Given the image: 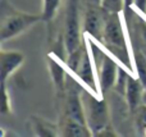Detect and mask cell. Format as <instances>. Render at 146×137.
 Returning a JSON list of instances; mask_svg holds the SVG:
<instances>
[{
  "instance_id": "obj_16",
  "label": "cell",
  "mask_w": 146,
  "mask_h": 137,
  "mask_svg": "<svg viewBox=\"0 0 146 137\" xmlns=\"http://www.w3.org/2000/svg\"><path fill=\"white\" fill-rule=\"evenodd\" d=\"M128 78H129L128 72H127L126 69H123L122 67H119L118 77H117L115 85H114V90H115L119 95H122V96L126 95V89H127V83H128Z\"/></svg>"
},
{
  "instance_id": "obj_24",
  "label": "cell",
  "mask_w": 146,
  "mask_h": 137,
  "mask_svg": "<svg viewBox=\"0 0 146 137\" xmlns=\"http://www.w3.org/2000/svg\"><path fill=\"white\" fill-rule=\"evenodd\" d=\"M144 103L146 104V90H145V94H144Z\"/></svg>"
},
{
  "instance_id": "obj_19",
  "label": "cell",
  "mask_w": 146,
  "mask_h": 137,
  "mask_svg": "<svg viewBox=\"0 0 146 137\" xmlns=\"http://www.w3.org/2000/svg\"><path fill=\"white\" fill-rule=\"evenodd\" d=\"M1 90H3V101H1V113L3 114H8L10 113V99L8 96L7 92V83H1Z\"/></svg>"
},
{
  "instance_id": "obj_22",
  "label": "cell",
  "mask_w": 146,
  "mask_h": 137,
  "mask_svg": "<svg viewBox=\"0 0 146 137\" xmlns=\"http://www.w3.org/2000/svg\"><path fill=\"white\" fill-rule=\"evenodd\" d=\"M88 4L91 5H101V3H103V0H87Z\"/></svg>"
},
{
  "instance_id": "obj_3",
  "label": "cell",
  "mask_w": 146,
  "mask_h": 137,
  "mask_svg": "<svg viewBox=\"0 0 146 137\" xmlns=\"http://www.w3.org/2000/svg\"><path fill=\"white\" fill-rule=\"evenodd\" d=\"M42 21V15L38 14H28V13H21V12H13L9 14L3 13L1 19V30H0V36L1 41L9 40L15 36L23 33L31 28L33 24Z\"/></svg>"
},
{
  "instance_id": "obj_25",
  "label": "cell",
  "mask_w": 146,
  "mask_h": 137,
  "mask_svg": "<svg viewBox=\"0 0 146 137\" xmlns=\"http://www.w3.org/2000/svg\"><path fill=\"white\" fill-rule=\"evenodd\" d=\"M145 136H146V128H145Z\"/></svg>"
},
{
  "instance_id": "obj_26",
  "label": "cell",
  "mask_w": 146,
  "mask_h": 137,
  "mask_svg": "<svg viewBox=\"0 0 146 137\" xmlns=\"http://www.w3.org/2000/svg\"><path fill=\"white\" fill-rule=\"evenodd\" d=\"M145 55H146V51H145Z\"/></svg>"
},
{
  "instance_id": "obj_12",
  "label": "cell",
  "mask_w": 146,
  "mask_h": 137,
  "mask_svg": "<svg viewBox=\"0 0 146 137\" xmlns=\"http://www.w3.org/2000/svg\"><path fill=\"white\" fill-rule=\"evenodd\" d=\"M48 67L56 91L62 94L66 89V71L53 56H48Z\"/></svg>"
},
{
  "instance_id": "obj_10",
  "label": "cell",
  "mask_w": 146,
  "mask_h": 137,
  "mask_svg": "<svg viewBox=\"0 0 146 137\" xmlns=\"http://www.w3.org/2000/svg\"><path fill=\"white\" fill-rule=\"evenodd\" d=\"M145 86L142 85V82L140 81V78H133L132 76H129L128 83H127L126 89V99L127 104H128L129 110H135L139 108V105L141 103H144V94H145Z\"/></svg>"
},
{
  "instance_id": "obj_8",
  "label": "cell",
  "mask_w": 146,
  "mask_h": 137,
  "mask_svg": "<svg viewBox=\"0 0 146 137\" xmlns=\"http://www.w3.org/2000/svg\"><path fill=\"white\" fill-rule=\"evenodd\" d=\"M76 74H77L78 78H80L88 89H91L92 91H100V90H99V82H96L95 71H94L92 63H91L90 51H88L87 48H86V50H85L82 62H81Z\"/></svg>"
},
{
  "instance_id": "obj_23",
  "label": "cell",
  "mask_w": 146,
  "mask_h": 137,
  "mask_svg": "<svg viewBox=\"0 0 146 137\" xmlns=\"http://www.w3.org/2000/svg\"><path fill=\"white\" fill-rule=\"evenodd\" d=\"M132 5H133V0H124V9L132 7Z\"/></svg>"
},
{
  "instance_id": "obj_18",
  "label": "cell",
  "mask_w": 146,
  "mask_h": 137,
  "mask_svg": "<svg viewBox=\"0 0 146 137\" xmlns=\"http://www.w3.org/2000/svg\"><path fill=\"white\" fill-rule=\"evenodd\" d=\"M35 128L37 136H56V133H58L50 124H44L42 120L40 119H37V122L35 123Z\"/></svg>"
},
{
  "instance_id": "obj_21",
  "label": "cell",
  "mask_w": 146,
  "mask_h": 137,
  "mask_svg": "<svg viewBox=\"0 0 146 137\" xmlns=\"http://www.w3.org/2000/svg\"><path fill=\"white\" fill-rule=\"evenodd\" d=\"M141 37L142 41L146 44V22H141Z\"/></svg>"
},
{
  "instance_id": "obj_4",
  "label": "cell",
  "mask_w": 146,
  "mask_h": 137,
  "mask_svg": "<svg viewBox=\"0 0 146 137\" xmlns=\"http://www.w3.org/2000/svg\"><path fill=\"white\" fill-rule=\"evenodd\" d=\"M103 42L114 54L127 53V38L123 31L119 13H109L106 14L105 27H104Z\"/></svg>"
},
{
  "instance_id": "obj_7",
  "label": "cell",
  "mask_w": 146,
  "mask_h": 137,
  "mask_svg": "<svg viewBox=\"0 0 146 137\" xmlns=\"http://www.w3.org/2000/svg\"><path fill=\"white\" fill-rule=\"evenodd\" d=\"M25 62V55L21 51H5L0 53V66H1V83H7L8 78L19 68Z\"/></svg>"
},
{
  "instance_id": "obj_14",
  "label": "cell",
  "mask_w": 146,
  "mask_h": 137,
  "mask_svg": "<svg viewBox=\"0 0 146 137\" xmlns=\"http://www.w3.org/2000/svg\"><path fill=\"white\" fill-rule=\"evenodd\" d=\"M42 1L44 4H42V12H41L42 21L44 22H50V21H53L55 18L62 0H42Z\"/></svg>"
},
{
  "instance_id": "obj_17",
  "label": "cell",
  "mask_w": 146,
  "mask_h": 137,
  "mask_svg": "<svg viewBox=\"0 0 146 137\" xmlns=\"http://www.w3.org/2000/svg\"><path fill=\"white\" fill-rule=\"evenodd\" d=\"M101 7L109 13H119L124 9V0H103Z\"/></svg>"
},
{
  "instance_id": "obj_5",
  "label": "cell",
  "mask_w": 146,
  "mask_h": 137,
  "mask_svg": "<svg viewBox=\"0 0 146 137\" xmlns=\"http://www.w3.org/2000/svg\"><path fill=\"white\" fill-rule=\"evenodd\" d=\"M106 12L101 5H88L83 14V31L98 42H103Z\"/></svg>"
},
{
  "instance_id": "obj_6",
  "label": "cell",
  "mask_w": 146,
  "mask_h": 137,
  "mask_svg": "<svg viewBox=\"0 0 146 137\" xmlns=\"http://www.w3.org/2000/svg\"><path fill=\"white\" fill-rule=\"evenodd\" d=\"M96 71H98V82L100 92H108L110 89H114L119 71L118 63L106 53H104L101 62L96 67Z\"/></svg>"
},
{
  "instance_id": "obj_13",
  "label": "cell",
  "mask_w": 146,
  "mask_h": 137,
  "mask_svg": "<svg viewBox=\"0 0 146 137\" xmlns=\"http://www.w3.org/2000/svg\"><path fill=\"white\" fill-rule=\"evenodd\" d=\"M85 50H86V45L82 44L78 49L73 50L72 53H68L67 54V59H66V64L68 67V69L73 73H76L80 67L81 62H82V58H83V54H85Z\"/></svg>"
},
{
  "instance_id": "obj_9",
  "label": "cell",
  "mask_w": 146,
  "mask_h": 137,
  "mask_svg": "<svg viewBox=\"0 0 146 137\" xmlns=\"http://www.w3.org/2000/svg\"><path fill=\"white\" fill-rule=\"evenodd\" d=\"M66 117L76 119L81 123L86 124L85 112H83V104L81 94L77 90H69L66 97Z\"/></svg>"
},
{
  "instance_id": "obj_20",
  "label": "cell",
  "mask_w": 146,
  "mask_h": 137,
  "mask_svg": "<svg viewBox=\"0 0 146 137\" xmlns=\"http://www.w3.org/2000/svg\"><path fill=\"white\" fill-rule=\"evenodd\" d=\"M133 5L139 12L146 14V0H133Z\"/></svg>"
},
{
  "instance_id": "obj_15",
  "label": "cell",
  "mask_w": 146,
  "mask_h": 137,
  "mask_svg": "<svg viewBox=\"0 0 146 137\" xmlns=\"http://www.w3.org/2000/svg\"><path fill=\"white\" fill-rule=\"evenodd\" d=\"M135 64L137 69V76L146 89V55L145 53L135 54Z\"/></svg>"
},
{
  "instance_id": "obj_1",
  "label": "cell",
  "mask_w": 146,
  "mask_h": 137,
  "mask_svg": "<svg viewBox=\"0 0 146 137\" xmlns=\"http://www.w3.org/2000/svg\"><path fill=\"white\" fill-rule=\"evenodd\" d=\"M81 97H82L86 124L91 130L92 135L98 136L100 132L108 128L109 110L106 101L86 91H82Z\"/></svg>"
},
{
  "instance_id": "obj_11",
  "label": "cell",
  "mask_w": 146,
  "mask_h": 137,
  "mask_svg": "<svg viewBox=\"0 0 146 137\" xmlns=\"http://www.w3.org/2000/svg\"><path fill=\"white\" fill-rule=\"evenodd\" d=\"M62 136L66 137H87L92 136V132L88 128L87 124L81 123L76 119H72L69 117H66L62 122L60 131H59Z\"/></svg>"
},
{
  "instance_id": "obj_2",
  "label": "cell",
  "mask_w": 146,
  "mask_h": 137,
  "mask_svg": "<svg viewBox=\"0 0 146 137\" xmlns=\"http://www.w3.org/2000/svg\"><path fill=\"white\" fill-rule=\"evenodd\" d=\"M83 35L81 33V0H68L64 18L63 44L66 53H72L82 45Z\"/></svg>"
}]
</instances>
